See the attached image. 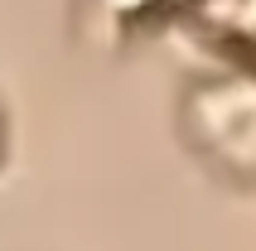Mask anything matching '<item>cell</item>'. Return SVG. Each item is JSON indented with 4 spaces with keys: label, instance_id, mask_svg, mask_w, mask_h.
Listing matches in <instances>:
<instances>
[{
    "label": "cell",
    "instance_id": "1",
    "mask_svg": "<svg viewBox=\"0 0 256 251\" xmlns=\"http://www.w3.org/2000/svg\"><path fill=\"white\" fill-rule=\"evenodd\" d=\"M116 5H121V10H136V5H150V0H116Z\"/></svg>",
    "mask_w": 256,
    "mask_h": 251
}]
</instances>
